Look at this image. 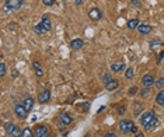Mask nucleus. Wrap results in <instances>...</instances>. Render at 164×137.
I'll return each mask as SVG.
<instances>
[{"mask_svg": "<svg viewBox=\"0 0 164 137\" xmlns=\"http://www.w3.org/2000/svg\"><path fill=\"white\" fill-rule=\"evenodd\" d=\"M24 4V0H6L4 3V10L7 13H13V11H17L20 10Z\"/></svg>", "mask_w": 164, "mask_h": 137, "instance_id": "1", "label": "nucleus"}, {"mask_svg": "<svg viewBox=\"0 0 164 137\" xmlns=\"http://www.w3.org/2000/svg\"><path fill=\"white\" fill-rule=\"evenodd\" d=\"M49 136V129L45 125H39L34 130V137H48Z\"/></svg>", "mask_w": 164, "mask_h": 137, "instance_id": "2", "label": "nucleus"}, {"mask_svg": "<svg viewBox=\"0 0 164 137\" xmlns=\"http://www.w3.org/2000/svg\"><path fill=\"white\" fill-rule=\"evenodd\" d=\"M153 119H154V112H153V111H149V112H144V115L140 117V123H142V126L146 129V127L150 125V122H152Z\"/></svg>", "mask_w": 164, "mask_h": 137, "instance_id": "3", "label": "nucleus"}, {"mask_svg": "<svg viewBox=\"0 0 164 137\" xmlns=\"http://www.w3.org/2000/svg\"><path fill=\"white\" fill-rule=\"evenodd\" d=\"M14 112H16V115L20 119H25V117L28 116V111L25 109V106L23 104H16V106H14Z\"/></svg>", "mask_w": 164, "mask_h": 137, "instance_id": "4", "label": "nucleus"}, {"mask_svg": "<svg viewBox=\"0 0 164 137\" xmlns=\"http://www.w3.org/2000/svg\"><path fill=\"white\" fill-rule=\"evenodd\" d=\"M70 123H72V117H70L69 113L63 112V113L59 115V126H60V127L67 126V125H70Z\"/></svg>", "mask_w": 164, "mask_h": 137, "instance_id": "5", "label": "nucleus"}, {"mask_svg": "<svg viewBox=\"0 0 164 137\" xmlns=\"http://www.w3.org/2000/svg\"><path fill=\"white\" fill-rule=\"evenodd\" d=\"M132 125H133V122L132 120H122L121 123H119V130H121L123 134H126V133L131 132Z\"/></svg>", "mask_w": 164, "mask_h": 137, "instance_id": "6", "label": "nucleus"}, {"mask_svg": "<svg viewBox=\"0 0 164 137\" xmlns=\"http://www.w3.org/2000/svg\"><path fill=\"white\" fill-rule=\"evenodd\" d=\"M88 17H90L93 21H98L101 17H103V13H101V10L100 8H97V7H93L88 11Z\"/></svg>", "mask_w": 164, "mask_h": 137, "instance_id": "7", "label": "nucleus"}, {"mask_svg": "<svg viewBox=\"0 0 164 137\" xmlns=\"http://www.w3.org/2000/svg\"><path fill=\"white\" fill-rule=\"evenodd\" d=\"M41 27L44 28V31L45 32H49L51 29H52V23H51V20H49V17L48 16H44L42 17V20H41Z\"/></svg>", "mask_w": 164, "mask_h": 137, "instance_id": "8", "label": "nucleus"}, {"mask_svg": "<svg viewBox=\"0 0 164 137\" xmlns=\"http://www.w3.org/2000/svg\"><path fill=\"white\" fill-rule=\"evenodd\" d=\"M49 99H51V93L48 90H44V91L39 93V95H38V102H41V104H45V102H48Z\"/></svg>", "mask_w": 164, "mask_h": 137, "instance_id": "9", "label": "nucleus"}, {"mask_svg": "<svg viewBox=\"0 0 164 137\" xmlns=\"http://www.w3.org/2000/svg\"><path fill=\"white\" fill-rule=\"evenodd\" d=\"M138 31H139L140 35H147V34L152 32V25H149V24H139V27H138Z\"/></svg>", "mask_w": 164, "mask_h": 137, "instance_id": "10", "label": "nucleus"}, {"mask_svg": "<svg viewBox=\"0 0 164 137\" xmlns=\"http://www.w3.org/2000/svg\"><path fill=\"white\" fill-rule=\"evenodd\" d=\"M142 83H143L144 87H152L156 81H154V77H153L152 74H146V76H143V78H142Z\"/></svg>", "mask_w": 164, "mask_h": 137, "instance_id": "11", "label": "nucleus"}, {"mask_svg": "<svg viewBox=\"0 0 164 137\" xmlns=\"http://www.w3.org/2000/svg\"><path fill=\"white\" fill-rule=\"evenodd\" d=\"M83 45H84V42H83L82 39H73L72 42H70V46H72V49H74V50H77V49H82Z\"/></svg>", "mask_w": 164, "mask_h": 137, "instance_id": "12", "label": "nucleus"}, {"mask_svg": "<svg viewBox=\"0 0 164 137\" xmlns=\"http://www.w3.org/2000/svg\"><path fill=\"white\" fill-rule=\"evenodd\" d=\"M32 66L35 67V74H37V77H42V76H44V70H42L39 62H34Z\"/></svg>", "mask_w": 164, "mask_h": 137, "instance_id": "13", "label": "nucleus"}, {"mask_svg": "<svg viewBox=\"0 0 164 137\" xmlns=\"http://www.w3.org/2000/svg\"><path fill=\"white\" fill-rule=\"evenodd\" d=\"M105 88H107L108 91H114V90H116V88H118V81H116V80H111L110 83L105 84Z\"/></svg>", "mask_w": 164, "mask_h": 137, "instance_id": "14", "label": "nucleus"}, {"mask_svg": "<svg viewBox=\"0 0 164 137\" xmlns=\"http://www.w3.org/2000/svg\"><path fill=\"white\" fill-rule=\"evenodd\" d=\"M123 68H125V65H123V63H112V65H111V70L115 73H119L121 70H123Z\"/></svg>", "mask_w": 164, "mask_h": 137, "instance_id": "15", "label": "nucleus"}, {"mask_svg": "<svg viewBox=\"0 0 164 137\" xmlns=\"http://www.w3.org/2000/svg\"><path fill=\"white\" fill-rule=\"evenodd\" d=\"M139 27V20L138 18H133V20H129L128 21V28L129 29H135Z\"/></svg>", "mask_w": 164, "mask_h": 137, "instance_id": "16", "label": "nucleus"}, {"mask_svg": "<svg viewBox=\"0 0 164 137\" xmlns=\"http://www.w3.org/2000/svg\"><path fill=\"white\" fill-rule=\"evenodd\" d=\"M23 105H24L25 109H27V111L29 112V111L32 109V106H34V99H32V98H27V99L23 102Z\"/></svg>", "mask_w": 164, "mask_h": 137, "instance_id": "17", "label": "nucleus"}, {"mask_svg": "<svg viewBox=\"0 0 164 137\" xmlns=\"http://www.w3.org/2000/svg\"><path fill=\"white\" fill-rule=\"evenodd\" d=\"M16 126L17 125H14V123H10V122L4 125V129H6V133H7V136H10V134L13 133V130L16 129Z\"/></svg>", "mask_w": 164, "mask_h": 137, "instance_id": "18", "label": "nucleus"}, {"mask_svg": "<svg viewBox=\"0 0 164 137\" xmlns=\"http://www.w3.org/2000/svg\"><path fill=\"white\" fill-rule=\"evenodd\" d=\"M156 104L157 105H164V90H161L160 93L156 95Z\"/></svg>", "mask_w": 164, "mask_h": 137, "instance_id": "19", "label": "nucleus"}, {"mask_svg": "<svg viewBox=\"0 0 164 137\" xmlns=\"http://www.w3.org/2000/svg\"><path fill=\"white\" fill-rule=\"evenodd\" d=\"M21 137H34V133L31 132V129H29V127H25V129L23 130V134H21Z\"/></svg>", "mask_w": 164, "mask_h": 137, "instance_id": "20", "label": "nucleus"}, {"mask_svg": "<svg viewBox=\"0 0 164 137\" xmlns=\"http://www.w3.org/2000/svg\"><path fill=\"white\" fill-rule=\"evenodd\" d=\"M21 134H23V132L20 130V127H18V126H16V129L13 130V133L10 134V137H21Z\"/></svg>", "mask_w": 164, "mask_h": 137, "instance_id": "21", "label": "nucleus"}, {"mask_svg": "<svg viewBox=\"0 0 164 137\" xmlns=\"http://www.w3.org/2000/svg\"><path fill=\"white\" fill-rule=\"evenodd\" d=\"M6 72H7L6 63H4V62H2V63H0V77H4V76H6Z\"/></svg>", "mask_w": 164, "mask_h": 137, "instance_id": "22", "label": "nucleus"}, {"mask_svg": "<svg viewBox=\"0 0 164 137\" xmlns=\"http://www.w3.org/2000/svg\"><path fill=\"white\" fill-rule=\"evenodd\" d=\"M157 125H159V119H157V117H154V119H153V120L150 122V125H149L144 130H150V129H153V127H156Z\"/></svg>", "mask_w": 164, "mask_h": 137, "instance_id": "23", "label": "nucleus"}, {"mask_svg": "<svg viewBox=\"0 0 164 137\" xmlns=\"http://www.w3.org/2000/svg\"><path fill=\"white\" fill-rule=\"evenodd\" d=\"M34 31H35V32L37 34H39V35H42V34L45 32V31H44V28H42L41 27V24H37V25H34Z\"/></svg>", "mask_w": 164, "mask_h": 137, "instance_id": "24", "label": "nucleus"}, {"mask_svg": "<svg viewBox=\"0 0 164 137\" xmlns=\"http://www.w3.org/2000/svg\"><path fill=\"white\" fill-rule=\"evenodd\" d=\"M154 84H156L157 88H163V87H164V77H160L159 80H156Z\"/></svg>", "mask_w": 164, "mask_h": 137, "instance_id": "25", "label": "nucleus"}, {"mask_svg": "<svg viewBox=\"0 0 164 137\" xmlns=\"http://www.w3.org/2000/svg\"><path fill=\"white\" fill-rule=\"evenodd\" d=\"M133 74H135V72H133V68H132V67L126 68V73H125V76H126V78H132V77H133Z\"/></svg>", "mask_w": 164, "mask_h": 137, "instance_id": "26", "label": "nucleus"}, {"mask_svg": "<svg viewBox=\"0 0 164 137\" xmlns=\"http://www.w3.org/2000/svg\"><path fill=\"white\" fill-rule=\"evenodd\" d=\"M103 78H104V83H105V84H107V83H110V81L112 80V78H111V74H110V73H107V74H104Z\"/></svg>", "mask_w": 164, "mask_h": 137, "instance_id": "27", "label": "nucleus"}, {"mask_svg": "<svg viewBox=\"0 0 164 137\" xmlns=\"http://www.w3.org/2000/svg\"><path fill=\"white\" fill-rule=\"evenodd\" d=\"M42 3L45 4V6H54L55 0H42Z\"/></svg>", "mask_w": 164, "mask_h": 137, "instance_id": "28", "label": "nucleus"}, {"mask_svg": "<svg viewBox=\"0 0 164 137\" xmlns=\"http://www.w3.org/2000/svg\"><path fill=\"white\" fill-rule=\"evenodd\" d=\"M136 93H138V88H136L135 85H133V87H131V88H129V95H135Z\"/></svg>", "mask_w": 164, "mask_h": 137, "instance_id": "29", "label": "nucleus"}, {"mask_svg": "<svg viewBox=\"0 0 164 137\" xmlns=\"http://www.w3.org/2000/svg\"><path fill=\"white\" fill-rule=\"evenodd\" d=\"M116 111H118L119 115H122V113H125V106H121V105H119V106H116Z\"/></svg>", "mask_w": 164, "mask_h": 137, "instance_id": "30", "label": "nucleus"}, {"mask_svg": "<svg viewBox=\"0 0 164 137\" xmlns=\"http://www.w3.org/2000/svg\"><path fill=\"white\" fill-rule=\"evenodd\" d=\"M132 6H136V7H140L142 4H140L139 0H132Z\"/></svg>", "mask_w": 164, "mask_h": 137, "instance_id": "31", "label": "nucleus"}, {"mask_svg": "<svg viewBox=\"0 0 164 137\" xmlns=\"http://www.w3.org/2000/svg\"><path fill=\"white\" fill-rule=\"evenodd\" d=\"M131 132H132V133H138V126H136L135 123L132 125V127H131Z\"/></svg>", "mask_w": 164, "mask_h": 137, "instance_id": "32", "label": "nucleus"}, {"mask_svg": "<svg viewBox=\"0 0 164 137\" xmlns=\"http://www.w3.org/2000/svg\"><path fill=\"white\" fill-rule=\"evenodd\" d=\"M147 93H149V87H143V90H142V93H140V94H142V95L144 97V95H146Z\"/></svg>", "mask_w": 164, "mask_h": 137, "instance_id": "33", "label": "nucleus"}, {"mask_svg": "<svg viewBox=\"0 0 164 137\" xmlns=\"http://www.w3.org/2000/svg\"><path fill=\"white\" fill-rule=\"evenodd\" d=\"M163 57H164V52H160V55H159V57H157V60L161 62L163 60Z\"/></svg>", "mask_w": 164, "mask_h": 137, "instance_id": "34", "label": "nucleus"}, {"mask_svg": "<svg viewBox=\"0 0 164 137\" xmlns=\"http://www.w3.org/2000/svg\"><path fill=\"white\" fill-rule=\"evenodd\" d=\"M88 108H90V104H87V102L86 104H83V109H84V111H87Z\"/></svg>", "mask_w": 164, "mask_h": 137, "instance_id": "35", "label": "nucleus"}, {"mask_svg": "<svg viewBox=\"0 0 164 137\" xmlns=\"http://www.w3.org/2000/svg\"><path fill=\"white\" fill-rule=\"evenodd\" d=\"M104 137H116V136H115L114 133H105V136Z\"/></svg>", "mask_w": 164, "mask_h": 137, "instance_id": "36", "label": "nucleus"}, {"mask_svg": "<svg viewBox=\"0 0 164 137\" xmlns=\"http://www.w3.org/2000/svg\"><path fill=\"white\" fill-rule=\"evenodd\" d=\"M135 137H144V134H143V133H136Z\"/></svg>", "mask_w": 164, "mask_h": 137, "instance_id": "37", "label": "nucleus"}, {"mask_svg": "<svg viewBox=\"0 0 164 137\" xmlns=\"http://www.w3.org/2000/svg\"><path fill=\"white\" fill-rule=\"evenodd\" d=\"M13 76L17 77V76H18V72H17V70H14V72H13Z\"/></svg>", "mask_w": 164, "mask_h": 137, "instance_id": "38", "label": "nucleus"}, {"mask_svg": "<svg viewBox=\"0 0 164 137\" xmlns=\"http://www.w3.org/2000/svg\"><path fill=\"white\" fill-rule=\"evenodd\" d=\"M83 3V0H76V4H82Z\"/></svg>", "mask_w": 164, "mask_h": 137, "instance_id": "39", "label": "nucleus"}, {"mask_svg": "<svg viewBox=\"0 0 164 137\" xmlns=\"http://www.w3.org/2000/svg\"><path fill=\"white\" fill-rule=\"evenodd\" d=\"M48 137H56V136H55V134H51V133H49V136H48Z\"/></svg>", "mask_w": 164, "mask_h": 137, "instance_id": "40", "label": "nucleus"}, {"mask_svg": "<svg viewBox=\"0 0 164 137\" xmlns=\"http://www.w3.org/2000/svg\"><path fill=\"white\" fill-rule=\"evenodd\" d=\"M84 137H91V136H90V134H84Z\"/></svg>", "mask_w": 164, "mask_h": 137, "instance_id": "41", "label": "nucleus"}]
</instances>
